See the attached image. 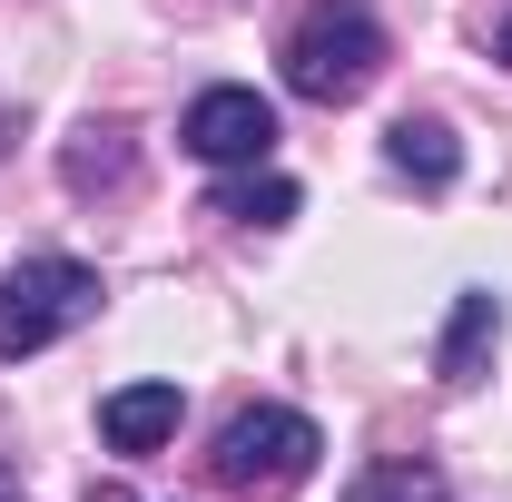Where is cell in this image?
<instances>
[{"label":"cell","mask_w":512,"mask_h":502,"mask_svg":"<svg viewBox=\"0 0 512 502\" xmlns=\"http://www.w3.org/2000/svg\"><path fill=\"white\" fill-rule=\"evenodd\" d=\"M384 60H394V50H384V20L365 10V0H316V10L286 30V89L316 99V109L365 99Z\"/></svg>","instance_id":"cell-1"},{"label":"cell","mask_w":512,"mask_h":502,"mask_svg":"<svg viewBox=\"0 0 512 502\" xmlns=\"http://www.w3.org/2000/svg\"><path fill=\"white\" fill-rule=\"evenodd\" d=\"M316 453H325L316 414H296V404H247V414H227L207 473H217L237 502H286L306 473H316Z\"/></svg>","instance_id":"cell-2"},{"label":"cell","mask_w":512,"mask_h":502,"mask_svg":"<svg viewBox=\"0 0 512 502\" xmlns=\"http://www.w3.org/2000/svg\"><path fill=\"white\" fill-rule=\"evenodd\" d=\"M89 315H99V266H79V256H20L0 276V365L60 345L69 325H89Z\"/></svg>","instance_id":"cell-3"},{"label":"cell","mask_w":512,"mask_h":502,"mask_svg":"<svg viewBox=\"0 0 512 502\" xmlns=\"http://www.w3.org/2000/svg\"><path fill=\"white\" fill-rule=\"evenodd\" d=\"M178 138H188L207 168H266V148H276V99H256V89H197Z\"/></svg>","instance_id":"cell-4"},{"label":"cell","mask_w":512,"mask_h":502,"mask_svg":"<svg viewBox=\"0 0 512 502\" xmlns=\"http://www.w3.org/2000/svg\"><path fill=\"white\" fill-rule=\"evenodd\" d=\"M493 345H503V296H493V286H463V296H453L444 345H434V375H444L453 394H463V384H483Z\"/></svg>","instance_id":"cell-5"},{"label":"cell","mask_w":512,"mask_h":502,"mask_svg":"<svg viewBox=\"0 0 512 502\" xmlns=\"http://www.w3.org/2000/svg\"><path fill=\"white\" fill-rule=\"evenodd\" d=\"M178 414H188L178 384H119V394L99 404V443H109V453H158V443L178 434Z\"/></svg>","instance_id":"cell-6"},{"label":"cell","mask_w":512,"mask_h":502,"mask_svg":"<svg viewBox=\"0 0 512 502\" xmlns=\"http://www.w3.org/2000/svg\"><path fill=\"white\" fill-rule=\"evenodd\" d=\"M384 158H394V178H414V188H453V178H463V148H453L444 119H394L384 128Z\"/></svg>","instance_id":"cell-7"},{"label":"cell","mask_w":512,"mask_h":502,"mask_svg":"<svg viewBox=\"0 0 512 502\" xmlns=\"http://www.w3.org/2000/svg\"><path fill=\"white\" fill-rule=\"evenodd\" d=\"M207 207L237 217V227H286V217H296V178H276V168H237Z\"/></svg>","instance_id":"cell-8"},{"label":"cell","mask_w":512,"mask_h":502,"mask_svg":"<svg viewBox=\"0 0 512 502\" xmlns=\"http://www.w3.org/2000/svg\"><path fill=\"white\" fill-rule=\"evenodd\" d=\"M345 502H453V493H444L434 463H375V473H355Z\"/></svg>","instance_id":"cell-9"},{"label":"cell","mask_w":512,"mask_h":502,"mask_svg":"<svg viewBox=\"0 0 512 502\" xmlns=\"http://www.w3.org/2000/svg\"><path fill=\"white\" fill-rule=\"evenodd\" d=\"M493 60L512 69V10H503V20H493Z\"/></svg>","instance_id":"cell-10"},{"label":"cell","mask_w":512,"mask_h":502,"mask_svg":"<svg viewBox=\"0 0 512 502\" xmlns=\"http://www.w3.org/2000/svg\"><path fill=\"white\" fill-rule=\"evenodd\" d=\"M89 502H128V493H119V483H89Z\"/></svg>","instance_id":"cell-11"}]
</instances>
